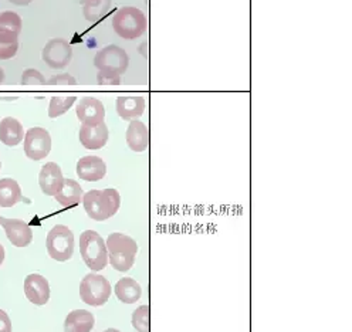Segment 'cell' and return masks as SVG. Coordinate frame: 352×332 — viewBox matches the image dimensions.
<instances>
[{"mask_svg": "<svg viewBox=\"0 0 352 332\" xmlns=\"http://www.w3.org/2000/svg\"><path fill=\"white\" fill-rule=\"evenodd\" d=\"M5 78H6L5 71H3V68H2V67H0V84H3V83H5Z\"/></svg>", "mask_w": 352, "mask_h": 332, "instance_id": "obj_34", "label": "cell"}, {"mask_svg": "<svg viewBox=\"0 0 352 332\" xmlns=\"http://www.w3.org/2000/svg\"><path fill=\"white\" fill-rule=\"evenodd\" d=\"M0 218H2V216H0Z\"/></svg>", "mask_w": 352, "mask_h": 332, "instance_id": "obj_37", "label": "cell"}, {"mask_svg": "<svg viewBox=\"0 0 352 332\" xmlns=\"http://www.w3.org/2000/svg\"><path fill=\"white\" fill-rule=\"evenodd\" d=\"M5 261V247L0 244V264Z\"/></svg>", "mask_w": 352, "mask_h": 332, "instance_id": "obj_33", "label": "cell"}, {"mask_svg": "<svg viewBox=\"0 0 352 332\" xmlns=\"http://www.w3.org/2000/svg\"><path fill=\"white\" fill-rule=\"evenodd\" d=\"M9 2L16 6H27L33 2V0H9Z\"/></svg>", "mask_w": 352, "mask_h": 332, "instance_id": "obj_32", "label": "cell"}, {"mask_svg": "<svg viewBox=\"0 0 352 332\" xmlns=\"http://www.w3.org/2000/svg\"><path fill=\"white\" fill-rule=\"evenodd\" d=\"M132 327L136 332H149V307L141 305L132 312Z\"/></svg>", "mask_w": 352, "mask_h": 332, "instance_id": "obj_26", "label": "cell"}, {"mask_svg": "<svg viewBox=\"0 0 352 332\" xmlns=\"http://www.w3.org/2000/svg\"><path fill=\"white\" fill-rule=\"evenodd\" d=\"M111 284L100 274H87L80 284V298L91 307H101L111 297Z\"/></svg>", "mask_w": 352, "mask_h": 332, "instance_id": "obj_6", "label": "cell"}, {"mask_svg": "<svg viewBox=\"0 0 352 332\" xmlns=\"http://www.w3.org/2000/svg\"><path fill=\"white\" fill-rule=\"evenodd\" d=\"M83 6V14L87 22H97L111 8L112 0H80Z\"/></svg>", "mask_w": 352, "mask_h": 332, "instance_id": "obj_24", "label": "cell"}, {"mask_svg": "<svg viewBox=\"0 0 352 332\" xmlns=\"http://www.w3.org/2000/svg\"><path fill=\"white\" fill-rule=\"evenodd\" d=\"M23 29L22 17L14 12L0 13V42L18 43V36Z\"/></svg>", "mask_w": 352, "mask_h": 332, "instance_id": "obj_17", "label": "cell"}, {"mask_svg": "<svg viewBox=\"0 0 352 332\" xmlns=\"http://www.w3.org/2000/svg\"><path fill=\"white\" fill-rule=\"evenodd\" d=\"M77 175L86 182H99L107 175V165L100 156H83L77 162Z\"/></svg>", "mask_w": 352, "mask_h": 332, "instance_id": "obj_14", "label": "cell"}, {"mask_svg": "<svg viewBox=\"0 0 352 332\" xmlns=\"http://www.w3.org/2000/svg\"><path fill=\"white\" fill-rule=\"evenodd\" d=\"M51 151L50 132L42 127L30 128L25 133V153L32 161H42Z\"/></svg>", "mask_w": 352, "mask_h": 332, "instance_id": "obj_8", "label": "cell"}, {"mask_svg": "<svg viewBox=\"0 0 352 332\" xmlns=\"http://www.w3.org/2000/svg\"><path fill=\"white\" fill-rule=\"evenodd\" d=\"M148 27L145 13L134 6H124L115 13L112 18L114 31L127 40L141 37Z\"/></svg>", "mask_w": 352, "mask_h": 332, "instance_id": "obj_3", "label": "cell"}, {"mask_svg": "<svg viewBox=\"0 0 352 332\" xmlns=\"http://www.w3.org/2000/svg\"><path fill=\"white\" fill-rule=\"evenodd\" d=\"M0 332H12V321L3 309H0Z\"/></svg>", "mask_w": 352, "mask_h": 332, "instance_id": "obj_31", "label": "cell"}, {"mask_svg": "<svg viewBox=\"0 0 352 332\" xmlns=\"http://www.w3.org/2000/svg\"><path fill=\"white\" fill-rule=\"evenodd\" d=\"M127 145L134 152H144L149 146V131L148 127L140 120L129 121L125 133Z\"/></svg>", "mask_w": 352, "mask_h": 332, "instance_id": "obj_18", "label": "cell"}, {"mask_svg": "<svg viewBox=\"0 0 352 332\" xmlns=\"http://www.w3.org/2000/svg\"><path fill=\"white\" fill-rule=\"evenodd\" d=\"M46 247H47L49 256L53 260H57V261L70 260L74 253L73 231L64 225L54 226L47 234Z\"/></svg>", "mask_w": 352, "mask_h": 332, "instance_id": "obj_5", "label": "cell"}, {"mask_svg": "<svg viewBox=\"0 0 352 332\" xmlns=\"http://www.w3.org/2000/svg\"><path fill=\"white\" fill-rule=\"evenodd\" d=\"M105 244L112 268L121 272L132 268L136 253H138V244L132 238L123 233H111L105 240Z\"/></svg>", "mask_w": 352, "mask_h": 332, "instance_id": "obj_2", "label": "cell"}, {"mask_svg": "<svg viewBox=\"0 0 352 332\" xmlns=\"http://www.w3.org/2000/svg\"><path fill=\"white\" fill-rule=\"evenodd\" d=\"M77 101L75 95H54L51 97L49 104V116L57 118V116L64 115Z\"/></svg>", "mask_w": 352, "mask_h": 332, "instance_id": "obj_25", "label": "cell"}, {"mask_svg": "<svg viewBox=\"0 0 352 332\" xmlns=\"http://www.w3.org/2000/svg\"><path fill=\"white\" fill-rule=\"evenodd\" d=\"M80 253L83 261L92 271H101L108 264L107 244L95 230H86L81 233Z\"/></svg>", "mask_w": 352, "mask_h": 332, "instance_id": "obj_4", "label": "cell"}, {"mask_svg": "<svg viewBox=\"0 0 352 332\" xmlns=\"http://www.w3.org/2000/svg\"><path fill=\"white\" fill-rule=\"evenodd\" d=\"M26 298L34 305H45L50 300L49 281L40 274H29L25 280Z\"/></svg>", "mask_w": 352, "mask_h": 332, "instance_id": "obj_15", "label": "cell"}, {"mask_svg": "<svg viewBox=\"0 0 352 332\" xmlns=\"http://www.w3.org/2000/svg\"><path fill=\"white\" fill-rule=\"evenodd\" d=\"M94 66L99 71H111L121 75L128 70L129 55L124 49L110 44L97 51L94 57Z\"/></svg>", "mask_w": 352, "mask_h": 332, "instance_id": "obj_7", "label": "cell"}, {"mask_svg": "<svg viewBox=\"0 0 352 332\" xmlns=\"http://www.w3.org/2000/svg\"><path fill=\"white\" fill-rule=\"evenodd\" d=\"M23 138L25 129L21 121L13 116H6L0 121V142H3L6 146H16L23 141Z\"/></svg>", "mask_w": 352, "mask_h": 332, "instance_id": "obj_19", "label": "cell"}, {"mask_svg": "<svg viewBox=\"0 0 352 332\" xmlns=\"http://www.w3.org/2000/svg\"><path fill=\"white\" fill-rule=\"evenodd\" d=\"M97 83L100 86H120L121 78L118 74L111 71H99V74H97Z\"/></svg>", "mask_w": 352, "mask_h": 332, "instance_id": "obj_29", "label": "cell"}, {"mask_svg": "<svg viewBox=\"0 0 352 332\" xmlns=\"http://www.w3.org/2000/svg\"><path fill=\"white\" fill-rule=\"evenodd\" d=\"M18 50V43L0 42V60H10Z\"/></svg>", "mask_w": 352, "mask_h": 332, "instance_id": "obj_30", "label": "cell"}, {"mask_svg": "<svg viewBox=\"0 0 352 332\" xmlns=\"http://www.w3.org/2000/svg\"><path fill=\"white\" fill-rule=\"evenodd\" d=\"M114 291H115L116 298L125 304H134L138 301L142 296L141 285L134 279H129V277H124L118 283H116L114 287Z\"/></svg>", "mask_w": 352, "mask_h": 332, "instance_id": "obj_22", "label": "cell"}, {"mask_svg": "<svg viewBox=\"0 0 352 332\" xmlns=\"http://www.w3.org/2000/svg\"><path fill=\"white\" fill-rule=\"evenodd\" d=\"M108 127L105 123H101L99 125H81L80 132H78V138H80L81 145L86 149L97 151L101 149L108 142Z\"/></svg>", "mask_w": 352, "mask_h": 332, "instance_id": "obj_13", "label": "cell"}, {"mask_svg": "<svg viewBox=\"0 0 352 332\" xmlns=\"http://www.w3.org/2000/svg\"><path fill=\"white\" fill-rule=\"evenodd\" d=\"M38 185H40V189L46 196L54 198L64 186V177L62 168L55 162L46 164L42 168L40 173H38Z\"/></svg>", "mask_w": 352, "mask_h": 332, "instance_id": "obj_11", "label": "cell"}, {"mask_svg": "<svg viewBox=\"0 0 352 332\" xmlns=\"http://www.w3.org/2000/svg\"><path fill=\"white\" fill-rule=\"evenodd\" d=\"M77 118L84 125H99L105 120V107L95 97L87 95L78 101L75 107Z\"/></svg>", "mask_w": 352, "mask_h": 332, "instance_id": "obj_10", "label": "cell"}, {"mask_svg": "<svg viewBox=\"0 0 352 332\" xmlns=\"http://www.w3.org/2000/svg\"><path fill=\"white\" fill-rule=\"evenodd\" d=\"M42 58L50 68H66L73 60V47L64 38H51L42 51Z\"/></svg>", "mask_w": 352, "mask_h": 332, "instance_id": "obj_9", "label": "cell"}, {"mask_svg": "<svg viewBox=\"0 0 352 332\" xmlns=\"http://www.w3.org/2000/svg\"><path fill=\"white\" fill-rule=\"evenodd\" d=\"M22 86L26 87H32V86H45L46 80H45V75L36 70V68H27L26 71H23L22 74V80H21Z\"/></svg>", "mask_w": 352, "mask_h": 332, "instance_id": "obj_27", "label": "cell"}, {"mask_svg": "<svg viewBox=\"0 0 352 332\" xmlns=\"http://www.w3.org/2000/svg\"><path fill=\"white\" fill-rule=\"evenodd\" d=\"M25 198L22 194L21 185L12 178L0 179V207H13L16 203L22 202Z\"/></svg>", "mask_w": 352, "mask_h": 332, "instance_id": "obj_23", "label": "cell"}, {"mask_svg": "<svg viewBox=\"0 0 352 332\" xmlns=\"http://www.w3.org/2000/svg\"><path fill=\"white\" fill-rule=\"evenodd\" d=\"M0 169H2V161H0Z\"/></svg>", "mask_w": 352, "mask_h": 332, "instance_id": "obj_36", "label": "cell"}, {"mask_svg": "<svg viewBox=\"0 0 352 332\" xmlns=\"http://www.w3.org/2000/svg\"><path fill=\"white\" fill-rule=\"evenodd\" d=\"M115 108L124 121L138 120L145 111V99L141 95H121L116 99Z\"/></svg>", "mask_w": 352, "mask_h": 332, "instance_id": "obj_16", "label": "cell"}, {"mask_svg": "<svg viewBox=\"0 0 352 332\" xmlns=\"http://www.w3.org/2000/svg\"><path fill=\"white\" fill-rule=\"evenodd\" d=\"M83 196L84 192L80 183L74 179H64L63 189L55 194L54 199L64 207H73L83 202Z\"/></svg>", "mask_w": 352, "mask_h": 332, "instance_id": "obj_21", "label": "cell"}, {"mask_svg": "<svg viewBox=\"0 0 352 332\" xmlns=\"http://www.w3.org/2000/svg\"><path fill=\"white\" fill-rule=\"evenodd\" d=\"M94 316L87 309H74L64 321L66 332H91L94 328Z\"/></svg>", "mask_w": 352, "mask_h": 332, "instance_id": "obj_20", "label": "cell"}, {"mask_svg": "<svg viewBox=\"0 0 352 332\" xmlns=\"http://www.w3.org/2000/svg\"><path fill=\"white\" fill-rule=\"evenodd\" d=\"M104 332H121V331H118V329H115V328H108V329H105Z\"/></svg>", "mask_w": 352, "mask_h": 332, "instance_id": "obj_35", "label": "cell"}, {"mask_svg": "<svg viewBox=\"0 0 352 332\" xmlns=\"http://www.w3.org/2000/svg\"><path fill=\"white\" fill-rule=\"evenodd\" d=\"M46 84L47 86H64V87L70 86V87H73V86H77V80L71 74L63 73V74L51 75Z\"/></svg>", "mask_w": 352, "mask_h": 332, "instance_id": "obj_28", "label": "cell"}, {"mask_svg": "<svg viewBox=\"0 0 352 332\" xmlns=\"http://www.w3.org/2000/svg\"><path fill=\"white\" fill-rule=\"evenodd\" d=\"M0 225L3 226L9 242L16 247H27L33 242V230L21 219L0 218Z\"/></svg>", "mask_w": 352, "mask_h": 332, "instance_id": "obj_12", "label": "cell"}, {"mask_svg": "<svg viewBox=\"0 0 352 332\" xmlns=\"http://www.w3.org/2000/svg\"><path fill=\"white\" fill-rule=\"evenodd\" d=\"M83 205L90 219L95 222H104L118 212L121 206V196L116 189H94L84 193Z\"/></svg>", "mask_w": 352, "mask_h": 332, "instance_id": "obj_1", "label": "cell"}]
</instances>
